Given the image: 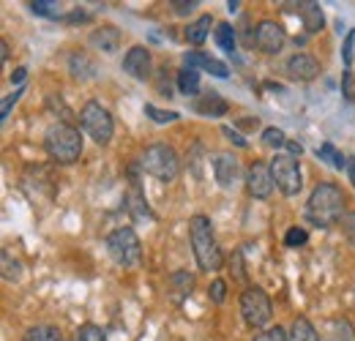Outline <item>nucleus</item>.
Wrapping results in <instances>:
<instances>
[{
  "label": "nucleus",
  "instance_id": "nucleus-13",
  "mask_svg": "<svg viewBox=\"0 0 355 341\" xmlns=\"http://www.w3.org/2000/svg\"><path fill=\"white\" fill-rule=\"evenodd\" d=\"M194 112L202 115V118H222L230 112V104L224 101L216 90H205L194 98Z\"/></svg>",
  "mask_w": 355,
  "mask_h": 341
},
{
  "label": "nucleus",
  "instance_id": "nucleus-36",
  "mask_svg": "<svg viewBox=\"0 0 355 341\" xmlns=\"http://www.w3.org/2000/svg\"><path fill=\"white\" fill-rule=\"evenodd\" d=\"M208 292H211V300H214V303H224V298H227V284H224L222 279H216Z\"/></svg>",
  "mask_w": 355,
  "mask_h": 341
},
{
  "label": "nucleus",
  "instance_id": "nucleus-10",
  "mask_svg": "<svg viewBox=\"0 0 355 341\" xmlns=\"http://www.w3.org/2000/svg\"><path fill=\"white\" fill-rule=\"evenodd\" d=\"M273 172L270 164L266 161H254L249 170H246V191L254 197V200H268L273 194Z\"/></svg>",
  "mask_w": 355,
  "mask_h": 341
},
{
  "label": "nucleus",
  "instance_id": "nucleus-37",
  "mask_svg": "<svg viewBox=\"0 0 355 341\" xmlns=\"http://www.w3.org/2000/svg\"><path fill=\"white\" fill-rule=\"evenodd\" d=\"M19 96H22V87H19V90H14V93H11V96H8L6 101H3V110H0V118H3V121H6L8 115H11V107H14L17 101H19Z\"/></svg>",
  "mask_w": 355,
  "mask_h": 341
},
{
  "label": "nucleus",
  "instance_id": "nucleus-23",
  "mask_svg": "<svg viewBox=\"0 0 355 341\" xmlns=\"http://www.w3.org/2000/svg\"><path fill=\"white\" fill-rule=\"evenodd\" d=\"M22 341H63V336L55 325H33V328H28Z\"/></svg>",
  "mask_w": 355,
  "mask_h": 341
},
{
  "label": "nucleus",
  "instance_id": "nucleus-35",
  "mask_svg": "<svg viewBox=\"0 0 355 341\" xmlns=\"http://www.w3.org/2000/svg\"><path fill=\"white\" fill-rule=\"evenodd\" d=\"M353 55H355V28L347 33V39H345V46H342V60H345V66L350 69L353 66Z\"/></svg>",
  "mask_w": 355,
  "mask_h": 341
},
{
  "label": "nucleus",
  "instance_id": "nucleus-28",
  "mask_svg": "<svg viewBox=\"0 0 355 341\" xmlns=\"http://www.w3.org/2000/svg\"><path fill=\"white\" fill-rule=\"evenodd\" d=\"M31 11L39 14V17H49V19H58L60 17V6L52 3V0H33L31 3Z\"/></svg>",
  "mask_w": 355,
  "mask_h": 341
},
{
  "label": "nucleus",
  "instance_id": "nucleus-15",
  "mask_svg": "<svg viewBox=\"0 0 355 341\" xmlns=\"http://www.w3.org/2000/svg\"><path fill=\"white\" fill-rule=\"evenodd\" d=\"M121 30L118 28H112V25H104V28H96L93 33H90V46L93 49H98V52H107V55H112L118 46H121Z\"/></svg>",
  "mask_w": 355,
  "mask_h": 341
},
{
  "label": "nucleus",
  "instance_id": "nucleus-3",
  "mask_svg": "<svg viewBox=\"0 0 355 341\" xmlns=\"http://www.w3.org/2000/svg\"><path fill=\"white\" fill-rule=\"evenodd\" d=\"M44 150L55 164H74L83 156V137L80 128L71 123H55L46 128Z\"/></svg>",
  "mask_w": 355,
  "mask_h": 341
},
{
  "label": "nucleus",
  "instance_id": "nucleus-17",
  "mask_svg": "<svg viewBox=\"0 0 355 341\" xmlns=\"http://www.w3.org/2000/svg\"><path fill=\"white\" fill-rule=\"evenodd\" d=\"M298 8V14H301V22H304V28H306V33H320L322 30V25H325V17H322V8H320V3H295Z\"/></svg>",
  "mask_w": 355,
  "mask_h": 341
},
{
  "label": "nucleus",
  "instance_id": "nucleus-26",
  "mask_svg": "<svg viewBox=\"0 0 355 341\" xmlns=\"http://www.w3.org/2000/svg\"><path fill=\"white\" fill-rule=\"evenodd\" d=\"M328 341H355V331L347 320H334L331 322V333Z\"/></svg>",
  "mask_w": 355,
  "mask_h": 341
},
{
  "label": "nucleus",
  "instance_id": "nucleus-32",
  "mask_svg": "<svg viewBox=\"0 0 355 341\" xmlns=\"http://www.w3.org/2000/svg\"><path fill=\"white\" fill-rule=\"evenodd\" d=\"M263 142H266L268 148H282V145H287V134L282 128L270 126L263 131Z\"/></svg>",
  "mask_w": 355,
  "mask_h": 341
},
{
  "label": "nucleus",
  "instance_id": "nucleus-33",
  "mask_svg": "<svg viewBox=\"0 0 355 341\" xmlns=\"http://www.w3.org/2000/svg\"><path fill=\"white\" fill-rule=\"evenodd\" d=\"M339 227H342V232H345V238L350 241L355 246V211H347V213L342 216V221H339Z\"/></svg>",
  "mask_w": 355,
  "mask_h": 341
},
{
  "label": "nucleus",
  "instance_id": "nucleus-4",
  "mask_svg": "<svg viewBox=\"0 0 355 341\" xmlns=\"http://www.w3.org/2000/svg\"><path fill=\"white\" fill-rule=\"evenodd\" d=\"M139 167H142V172H148L150 177L170 183V180H175L178 175H180V159H178L173 145L156 142V145H148V148L142 150Z\"/></svg>",
  "mask_w": 355,
  "mask_h": 341
},
{
  "label": "nucleus",
  "instance_id": "nucleus-24",
  "mask_svg": "<svg viewBox=\"0 0 355 341\" xmlns=\"http://www.w3.org/2000/svg\"><path fill=\"white\" fill-rule=\"evenodd\" d=\"M317 156H320V159H325V161H328V164H331L334 170H345V167H347L345 156H342V153H339V150H336V148H334L331 142L320 145V148H317Z\"/></svg>",
  "mask_w": 355,
  "mask_h": 341
},
{
  "label": "nucleus",
  "instance_id": "nucleus-22",
  "mask_svg": "<svg viewBox=\"0 0 355 341\" xmlns=\"http://www.w3.org/2000/svg\"><path fill=\"white\" fill-rule=\"evenodd\" d=\"M191 287H194V276H191V273L178 270V273L170 276V290H173V295H175V298H186V295H191Z\"/></svg>",
  "mask_w": 355,
  "mask_h": 341
},
{
  "label": "nucleus",
  "instance_id": "nucleus-30",
  "mask_svg": "<svg viewBox=\"0 0 355 341\" xmlns=\"http://www.w3.org/2000/svg\"><path fill=\"white\" fill-rule=\"evenodd\" d=\"M19 259H14L11 252H3V279L6 281H17L19 279Z\"/></svg>",
  "mask_w": 355,
  "mask_h": 341
},
{
  "label": "nucleus",
  "instance_id": "nucleus-11",
  "mask_svg": "<svg viewBox=\"0 0 355 341\" xmlns=\"http://www.w3.org/2000/svg\"><path fill=\"white\" fill-rule=\"evenodd\" d=\"M123 71L134 80H148L150 77V49L142 44L132 46L123 58Z\"/></svg>",
  "mask_w": 355,
  "mask_h": 341
},
{
  "label": "nucleus",
  "instance_id": "nucleus-9",
  "mask_svg": "<svg viewBox=\"0 0 355 341\" xmlns=\"http://www.w3.org/2000/svg\"><path fill=\"white\" fill-rule=\"evenodd\" d=\"M254 44H257V49L266 52V55H279V52L284 49V44H287V33H284V28H282L279 22L263 19V22L257 25V30H254Z\"/></svg>",
  "mask_w": 355,
  "mask_h": 341
},
{
  "label": "nucleus",
  "instance_id": "nucleus-41",
  "mask_svg": "<svg viewBox=\"0 0 355 341\" xmlns=\"http://www.w3.org/2000/svg\"><path fill=\"white\" fill-rule=\"evenodd\" d=\"M25 74H28V69H17V71L11 74V82H17V85H19V82L25 80Z\"/></svg>",
  "mask_w": 355,
  "mask_h": 341
},
{
  "label": "nucleus",
  "instance_id": "nucleus-40",
  "mask_svg": "<svg viewBox=\"0 0 355 341\" xmlns=\"http://www.w3.org/2000/svg\"><path fill=\"white\" fill-rule=\"evenodd\" d=\"M287 150H290V153H293V159H295V156H301V153H304V148H301V145H298V142H293V139H287Z\"/></svg>",
  "mask_w": 355,
  "mask_h": 341
},
{
  "label": "nucleus",
  "instance_id": "nucleus-21",
  "mask_svg": "<svg viewBox=\"0 0 355 341\" xmlns=\"http://www.w3.org/2000/svg\"><path fill=\"white\" fill-rule=\"evenodd\" d=\"M69 69H71V74H74L77 80H90V77L96 74V63L90 60L85 52H74V55L69 58Z\"/></svg>",
  "mask_w": 355,
  "mask_h": 341
},
{
  "label": "nucleus",
  "instance_id": "nucleus-27",
  "mask_svg": "<svg viewBox=\"0 0 355 341\" xmlns=\"http://www.w3.org/2000/svg\"><path fill=\"white\" fill-rule=\"evenodd\" d=\"M71 341H107V333L98 328V325H80L77 331H74V339Z\"/></svg>",
  "mask_w": 355,
  "mask_h": 341
},
{
  "label": "nucleus",
  "instance_id": "nucleus-14",
  "mask_svg": "<svg viewBox=\"0 0 355 341\" xmlns=\"http://www.w3.org/2000/svg\"><path fill=\"white\" fill-rule=\"evenodd\" d=\"M214 175H216V180H219L222 189H230V186L238 180V175H241L238 159H235L232 153H219V156L214 159Z\"/></svg>",
  "mask_w": 355,
  "mask_h": 341
},
{
  "label": "nucleus",
  "instance_id": "nucleus-12",
  "mask_svg": "<svg viewBox=\"0 0 355 341\" xmlns=\"http://www.w3.org/2000/svg\"><path fill=\"white\" fill-rule=\"evenodd\" d=\"M287 74H290V80L311 82L320 74V63H317V58H311L306 52H298V55H293L287 60Z\"/></svg>",
  "mask_w": 355,
  "mask_h": 341
},
{
  "label": "nucleus",
  "instance_id": "nucleus-31",
  "mask_svg": "<svg viewBox=\"0 0 355 341\" xmlns=\"http://www.w3.org/2000/svg\"><path fill=\"white\" fill-rule=\"evenodd\" d=\"M306 241H309V235H306V229H301V227H293V229H287V235H284V246H290V249H301V246H306Z\"/></svg>",
  "mask_w": 355,
  "mask_h": 341
},
{
  "label": "nucleus",
  "instance_id": "nucleus-7",
  "mask_svg": "<svg viewBox=\"0 0 355 341\" xmlns=\"http://www.w3.org/2000/svg\"><path fill=\"white\" fill-rule=\"evenodd\" d=\"M80 123H83V131L88 134L96 145H110L115 123H112V115L98 101H88L80 110Z\"/></svg>",
  "mask_w": 355,
  "mask_h": 341
},
{
  "label": "nucleus",
  "instance_id": "nucleus-18",
  "mask_svg": "<svg viewBox=\"0 0 355 341\" xmlns=\"http://www.w3.org/2000/svg\"><path fill=\"white\" fill-rule=\"evenodd\" d=\"M211 25H214V17H211V14H202V17H197V19H194V22H189V28L183 30L186 42L194 44V46L205 44L208 33H211Z\"/></svg>",
  "mask_w": 355,
  "mask_h": 341
},
{
  "label": "nucleus",
  "instance_id": "nucleus-2",
  "mask_svg": "<svg viewBox=\"0 0 355 341\" xmlns=\"http://www.w3.org/2000/svg\"><path fill=\"white\" fill-rule=\"evenodd\" d=\"M345 216V191L336 183H320L306 202V218L314 227L328 229Z\"/></svg>",
  "mask_w": 355,
  "mask_h": 341
},
{
  "label": "nucleus",
  "instance_id": "nucleus-5",
  "mask_svg": "<svg viewBox=\"0 0 355 341\" xmlns=\"http://www.w3.org/2000/svg\"><path fill=\"white\" fill-rule=\"evenodd\" d=\"M107 252L110 256L121 265V268H139L142 262V243L139 235L134 232L132 227H118L107 235Z\"/></svg>",
  "mask_w": 355,
  "mask_h": 341
},
{
  "label": "nucleus",
  "instance_id": "nucleus-19",
  "mask_svg": "<svg viewBox=\"0 0 355 341\" xmlns=\"http://www.w3.org/2000/svg\"><path fill=\"white\" fill-rule=\"evenodd\" d=\"M178 90L183 96H200V69L194 66H183L178 71Z\"/></svg>",
  "mask_w": 355,
  "mask_h": 341
},
{
  "label": "nucleus",
  "instance_id": "nucleus-1",
  "mask_svg": "<svg viewBox=\"0 0 355 341\" xmlns=\"http://www.w3.org/2000/svg\"><path fill=\"white\" fill-rule=\"evenodd\" d=\"M189 241H191V252H194L200 270H205V273L222 270L224 256L219 243H216L214 224H211L208 216H191L189 218Z\"/></svg>",
  "mask_w": 355,
  "mask_h": 341
},
{
  "label": "nucleus",
  "instance_id": "nucleus-39",
  "mask_svg": "<svg viewBox=\"0 0 355 341\" xmlns=\"http://www.w3.org/2000/svg\"><path fill=\"white\" fill-rule=\"evenodd\" d=\"M222 131H224V134H227V139H232L235 145H241V148H246V139H243V137H241L238 131H232V128H230V126H224Z\"/></svg>",
  "mask_w": 355,
  "mask_h": 341
},
{
  "label": "nucleus",
  "instance_id": "nucleus-20",
  "mask_svg": "<svg viewBox=\"0 0 355 341\" xmlns=\"http://www.w3.org/2000/svg\"><path fill=\"white\" fill-rule=\"evenodd\" d=\"M287 341H320V336H317V328L306 317H295L290 331H287Z\"/></svg>",
  "mask_w": 355,
  "mask_h": 341
},
{
  "label": "nucleus",
  "instance_id": "nucleus-16",
  "mask_svg": "<svg viewBox=\"0 0 355 341\" xmlns=\"http://www.w3.org/2000/svg\"><path fill=\"white\" fill-rule=\"evenodd\" d=\"M183 63L186 66H194V69H205V71H211L214 77H222V80L230 74V69L224 66L222 60H216V58H211L205 52H186L183 55Z\"/></svg>",
  "mask_w": 355,
  "mask_h": 341
},
{
  "label": "nucleus",
  "instance_id": "nucleus-42",
  "mask_svg": "<svg viewBox=\"0 0 355 341\" xmlns=\"http://www.w3.org/2000/svg\"><path fill=\"white\" fill-rule=\"evenodd\" d=\"M347 175H350V183L355 186V156L350 159V161H347Z\"/></svg>",
  "mask_w": 355,
  "mask_h": 341
},
{
  "label": "nucleus",
  "instance_id": "nucleus-34",
  "mask_svg": "<svg viewBox=\"0 0 355 341\" xmlns=\"http://www.w3.org/2000/svg\"><path fill=\"white\" fill-rule=\"evenodd\" d=\"M252 341H287V331L284 328H268V331H263V333H257Z\"/></svg>",
  "mask_w": 355,
  "mask_h": 341
},
{
  "label": "nucleus",
  "instance_id": "nucleus-8",
  "mask_svg": "<svg viewBox=\"0 0 355 341\" xmlns=\"http://www.w3.org/2000/svg\"><path fill=\"white\" fill-rule=\"evenodd\" d=\"M270 172H273V183L284 197H295L304 189V175H301V164L287 156L279 153L276 159H270Z\"/></svg>",
  "mask_w": 355,
  "mask_h": 341
},
{
  "label": "nucleus",
  "instance_id": "nucleus-29",
  "mask_svg": "<svg viewBox=\"0 0 355 341\" xmlns=\"http://www.w3.org/2000/svg\"><path fill=\"white\" fill-rule=\"evenodd\" d=\"M145 115L153 121V123H173L180 115L178 112H170V110H156L153 104H145Z\"/></svg>",
  "mask_w": 355,
  "mask_h": 341
},
{
  "label": "nucleus",
  "instance_id": "nucleus-38",
  "mask_svg": "<svg viewBox=\"0 0 355 341\" xmlns=\"http://www.w3.org/2000/svg\"><path fill=\"white\" fill-rule=\"evenodd\" d=\"M170 6H173V11H175V14H180V17H183V14H191V11H194L197 0H173Z\"/></svg>",
  "mask_w": 355,
  "mask_h": 341
},
{
  "label": "nucleus",
  "instance_id": "nucleus-25",
  "mask_svg": "<svg viewBox=\"0 0 355 341\" xmlns=\"http://www.w3.org/2000/svg\"><path fill=\"white\" fill-rule=\"evenodd\" d=\"M216 44L222 46L227 55H232V52H235V28H232L230 22L216 25Z\"/></svg>",
  "mask_w": 355,
  "mask_h": 341
},
{
  "label": "nucleus",
  "instance_id": "nucleus-6",
  "mask_svg": "<svg viewBox=\"0 0 355 341\" xmlns=\"http://www.w3.org/2000/svg\"><path fill=\"white\" fill-rule=\"evenodd\" d=\"M241 317L252 331H263L270 317H273V303L266 290L260 287H246L241 295Z\"/></svg>",
  "mask_w": 355,
  "mask_h": 341
}]
</instances>
